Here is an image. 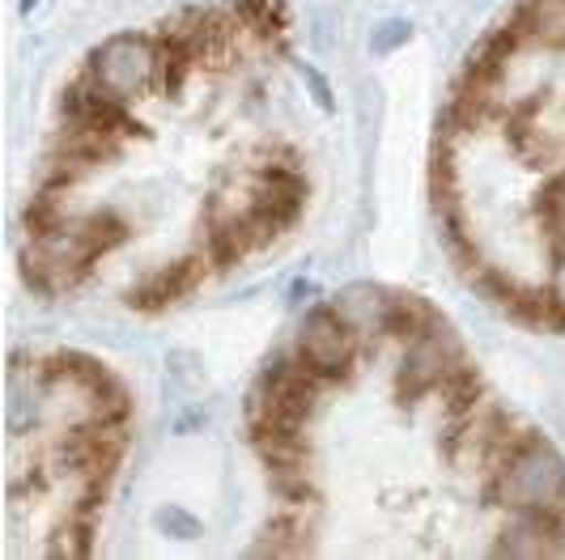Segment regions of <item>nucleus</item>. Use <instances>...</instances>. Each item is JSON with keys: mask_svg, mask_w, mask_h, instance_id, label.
Returning <instances> with one entry per match:
<instances>
[{"mask_svg": "<svg viewBox=\"0 0 565 560\" xmlns=\"http://www.w3.org/2000/svg\"><path fill=\"white\" fill-rule=\"evenodd\" d=\"M281 0H217L119 34L77 68L52 137L141 153H43L22 225L30 289H107L132 310L174 306L179 196L196 284L230 277L307 213L311 170L289 132ZM183 302V284H179Z\"/></svg>", "mask_w": 565, "mask_h": 560, "instance_id": "f257e3e1", "label": "nucleus"}, {"mask_svg": "<svg viewBox=\"0 0 565 560\" xmlns=\"http://www.w3.org/2000/svg\"><path fill=\"white\" fill-rule=\"evenodd\" d=\"M132 403L103 362L39 353L9 369V557H85L128 450Z\"/></svg>", "mask_w": 565, "mask_h": 560, "instance_id": "7ed1b4c3", "label": "nucleus"}, {"mask_svg": "<svg viewBox=\"0 0 565 560\" xmlns=\"http://www.w3.org/2000/svg\"><path fill=\"white\" fill-rule=\"evenodd\" d=\"M438 204L463 268L565 327V0H527L472 52L438 128Z\"/></svg>", "mask_w": 565, "mask_h": 560, "instance_id": "f03ea898", "label": "nucleus"}]
</instances>
